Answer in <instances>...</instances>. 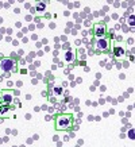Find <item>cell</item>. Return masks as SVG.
Masks as SVG:
<instances>
[{
  "label": "cell",
  "instance_id": "cell-1",
  "mask_svg": "<svg viewBox=\"0 0 135 147\" xmlns=\"http://www.w3.org/2000/svg\"><path fill=\"white\" fill-rule=\"evenodd\" d=\"M0 70L3 72H15L16 70V62H15L12 58H4L0 61Z\"/></svg>",
  "mask_w": 135,
  "mask_h": 147
},
{
  "label": "cell",
  "instance_id": "cell-2",
  "mask_svg": "<svg viewBox=\"0 0 135 147\" xmlns=\"http://www.w3.org/2000/svg\"><path fill=\"white\" fill-rule=\"evenodd\" d=\"M72 125V117L69 115H61L57 119V130H68Z\"/></svg>",
  "mask_w": 135,
  "mask_h": 147
},
{
  "label": "cell",
  "instance_id": "cell-3",
  "mask_svg": "<svg viewBox=\"0 0 135 147\" xmlns=\"http://www.w3.org/2000/svg\"><path fill=\"white\" fill-rule=\"evenodd\" d=\"M96 46H97L99 50H108V47H110V41L101 38V39H99L96 42Z\"/></svg>",
  "mask_w": 135,
  "mask_h": 147
},
{
  "label": "cell",
  "instance_id": "cell-4",
  "mask_svg": "<svg viewBox=\"0 0 135 147\" xmlns=\"http://www.w3.org/2000/svg\"><path fill=\"white\" fill-rule=\"evenodd\" d=\"M95 35L96 36H104L105 35V26L104 24H97L95 27Z\"/></svg>",
  "mask_w": 135,
  "mask_h": 147
},
{
  "label": "cell",
  "instance_id": "cell-5",
  "mask_svg": "<svg viewBox=\"0 0 135 147\" xmlns=\"http://www.w3.org/2000/svg\"><path fill=\"white\" fill-rule=\"evenodd\" d=\"M2 97H3V103H4V105H8V104H11V101H12V96H11V94L4 93Z\"/></svg>",
  "mask_w": 135,
  "mask_h": 147
},
{
  "label": "cell",
  "instance_id": "cell-6",
  "mask_svg": "<svg viewBox=\"0 0 135 147\" xmlns=\"http://www.w3.org/2000/svg\"><path fill=\"white\" fill-rule=\"evenodd\" d=\"M45 7H46V4H45V3H39L38 6H37V8H35V9H37L38 12H42L43 9H45Z\"/></svg>",
  "mask_w": 135,
  "mask_h": 147
},
{
  "label": "cell",
  "instance_id": "cell-7",
  "mask_svg": "<svg viewBox=\"0 0 135 147\" xmlns=\"http://www.w3.org/2000/svg\"><path fill=\"white\" fill-rule=\"evenodd\" d=\"M65 58H66V61H73V53L72 51H66V55H65Z\"/></svg>",
  "mask_w": 135,
  "mask_h": 147
},
{
  "label": "cell",
  "instance_id": "cell-8",
  "mask_svg": "<svg viewBox=\"0 0 135 147\" xmlns=\"http://www.w3.org/2000/svg\"><path fill=\"white\" fill-rule=\"evenodd\" d=\"M124 54V50L123 49H115V55L116 57H122Z\"/></svg>",
  "mask_w": 135,
  "mask_h": 147
},
{
  "label": "cell",
  "instance_id": "cell-9",
  "mask_svg": "<svg viewBox=\"0 0 135 147\" xmlns=\"http://www.w3.org/2000/svg\"><path fill=\"white\" fill-rule=\"evenodd\" d=\"M54 93H55V94H62V89H61V88H55V89H54Z\"/></svg>",
  "mask_w": 135,
  "mask_h": 147
},
{
  "label": "cell",
  "instance_id": "cell-10",
  "mask_svg": "<svg viewBox=\"0 0 135 147\" xmlns=\"http://www.w3.org/2000/svg\"><path fill=\"white\" fill-rule=\"evenodd\" d=\"M4 105V103H3V97L0 96V107H3Z\"/></svg>",
  "mask_w": 135,
  "mask_h": 147
}]
</instances>
